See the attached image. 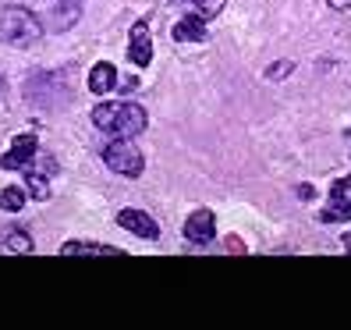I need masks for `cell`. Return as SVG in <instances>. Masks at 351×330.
Returning <instances> with one entry per match:
<instances>
[{"mask_svg": "<svg viewBox=\"0 0 351 330\" xmlns=\"http://www.w3.org/2000/svg\"><path fill=\"white\" fill-rule=\"evenodd\" d=\"M43 36V22L22 4H4L0 8V43L8 47H32Z\"/></svg>", "mask_w": 351, "mask_h": 330, "instance_id": "cell-2", "label": "cell"}, {"mask_svg": "<svg viewBox=\"0 0 351 330\" xmlns=\"http://www.w3.org/2000/svg\"><path fill=\"white\" fill-rule=\"evenodd\" d=\"M326 224L334 220H351V178H341L330 185V199H326V210L319 213Z\"/></svg>", "mask_w": 351, "mask_h": 330, "instance_id": "cell-4", "label": "cell"}, {"mask_svg": "<svg viewBox=\"0 0 351 330\" xmlns=\"http://www.w3.org/2000/svg\"><path fill=\"white\" fill-rule=\"evenodd\" d=\"M117 224H121L125 231H132L135 238H146V241H156V238H160V224H156L146 210H132V206H128V210L117 213Z\"/></svg>", "mask_w": 351, "mask_h": 330, "instance_id": "cell-6", "label": "cell"}, {"mask_svg": "<svg viewBox=\"0 0 351 330\" xmlns=\"http://www.w3.org/2000/svg\"><path fill=\"white\" fill-rule=\"evenodd\" d=\"M341 245H344V249H348V252H351V231H348V235H344V238H341Z\"/></svg>", "mask_w": 351, "mask_h": 330, "instance_id": "cell-17", "label": "cell"}, {"mask_svg": "<svg viewBox=\"0 0 351 330\" xmlns=\"http://www.w3.org/2000/svg\"><path fill=\"white\" fill-rule=\"evenodd\" d=\"M174 39L178 43H202L206 39V18H199V14L181 18V22L174 25Z\"/></svg>", "mask_w": 351, "mask_h": 330, "instance_id": "cell-9", "label": "cell"}, {"mask_svg": "<svg viewBox=\"0 0 351 330\" xmlns=\"http://www.w3.org/2000/svg\"><path fill=\"white\" fill-rule=\"evenodd\" d=\"M114 86H117V68L107 64V60H99V64L89 71V89H93L96 96H107Z\"/></svg>", "mask_w": 351, "mask_h": 330, "instance_id": "cell-10", "label": "cell"}, {"mask_svg": "<svg viewBox=\"0 0 351 330\" xmlns=\"http://www.w3.org/2000/svg\"><path fill=\"white\" fill-rule=\"evenodd\" d=\"M287 71H291V64H287V60H280V64H277V71L270 68V75H266V78H274V75L280 78V75H287Z\"/></svg>", "mask_w": 351, "mask_h": 330, "instance_id": "cell-16", "label": "cell"}, {"mask_svg": "<svg viewBox=\"0 0 351 330\" xmlns=\"http://www.w3.org/2000/svg\"><path fill=\"white\" fill-rule=\"evenodd\" d=\"M93 125L99 132H107L110 139H135L146 132V110L132 99H121V103H99L93 110Z\"/></svg>", "mask_w": 351, "mask_h": 330, "instance_id": "cell-1", "label": "cell"}, {"mask_svg": "<svg viewBox=\"0 0 351 330\" xmlns=\"http://www.w3.org/2000/svg\"><path fill=\"white\" fill-rule=\"evenodd\" d=\"M128 57L135 68H149L153 60V39H149V22H135L128 36Z\"/></svg>", "mask_w": 351, "mask_h": 330, "instance_id": "cell-8", "label": "cell"}, {"mask_svg": "<svg viewBox=\"0 0 351 330\" xmlns=\"http://www.w3.org/2000/svg\"><path fill=\"white\" fill-rule=\"evenodd\" d=\"M103 163H107L114 174H125V178H138L146 171V160H142V153L132 139H114L110 146L103 150Z\"/></svg>", "mask_w": 351, "mask_h": 330, "instance_id": "cell-3", "label": "cell"}, {"mask_svg": "<svg viewBox=\"0 0 351 330\" xmlns=\"http://www.w3.org/2000/svg\"><path fill=\"white\" fill-rule=\"evenodd\" d=\"M60 256H121V249L114 245H99V241H64Z\"/></svg>", "mask_w": 351, "mask_h": 330, "instance_id": "cell-11", "label": "cell"}, {"mask_svg": "<svg viewBox=\"0 0 351 330\" xmlns=\"http://www.w3.org/2000/svg\"><path fill=\"white\" fill-rule=\"evenodd\" d=\"M0 252H22V256H29V252H32V238H29V231H22V228L0 231Z\"/></svg>", "mask_w": 351, "mask_h": 330, "instance_id": "cell-12", "label": "cell"}, {"mask_svg": "<svg viewBox=\"0 0 351 330\" xmlns=\"http://www.w3.org/2000/svg\"><path fill=\"white\" fill-rule=\"evenodd\" d=\"M25 189H18V185H8L4 192H0V210H8V213H18L25 206Z\"/></svg>", "mask_w": 351, "mask_h": 330, "instance_id": "cell-14", "label": "cell"}, {"mask_svg": "<svg viewBox=\"0 0 351 330\" xmlns=\"http://www.w3.org/2000/svg\"><path fill=\"white\" fill-rule=\"evenodd\" d=\"M174 8H189V14H199V18H206V22H213V18L223 11V4L227 0H171Z\"/></svg>", "mask_w": 351, "mask_h": 330, "instance_id": "cell-13", "label": "cell"}, {"mask_svg": "<svg viewBox=\"0 0 351 330\" xmlns=\"http://www.w3.org/2000/svg\"><path fill=\"white\" fill-rule=\"evenodd\" d=\"M184 238H189L192 245H210L217 238V217H213V210L189 213V220H184Z\"/></svg>", "mask_w": 351, "mask_h": 330, "instance_id": "cell-7", "label": "cell"}, {"mask_svg": "<svg viewBox=\"0 0 351 330\" xmlns=\"http://www.w3.org/2000/svg\"><path fill=\"white\" fill-rule=\"evenodd\" d=\"M25 185H29V196H32V199H39V202H47V199H50L47 171H29V174H25Z\"/></svg>", "mask_w": 351, "mask_h": 330, "instance_id": "cell-15", "label": "cell"}, {"mask_svg": "<svg viewBox=\"0 0 351 330\" xmlns=\"http://www.w3.org/2000/svg\"><path fill=\"white\" fill-rule=\"evenodd\" d=\"M36 153H39V139L36 135H18L11 142V153L0 156V167L4 171H25L29 163L36 160Z\"/></svg>", "mask_w": 351, "mask_h": 330, "instance_id": "cell-5", "label": "cell"}]
</instances>
